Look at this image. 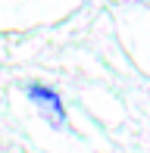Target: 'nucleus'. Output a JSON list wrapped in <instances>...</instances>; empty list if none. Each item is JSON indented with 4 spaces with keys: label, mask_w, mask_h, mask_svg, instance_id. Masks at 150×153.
Instances as JSON below:
<instances>
[{
    "label": "nucleus",
    "mask_w": 150,
    "mask_h": 153,
    "mask_svg": "<svg viewBox=\"0 0 150 153\" xmlns=\"http://www.w3.org/2000/svg\"><path fill=\"white\" fill-rule=\"evenodd\" d=\"M28 100L38 106V113L44 116L53 128H63L66 125V109H63V103H59L56 91H50V88H44V85H28Z\"/></svg>",
    "instance_id": "f257e3e1"
}]
</instances>
